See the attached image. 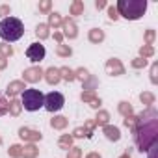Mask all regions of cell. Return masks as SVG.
Masks as SVG:
<instances>
[{"label":"cell","mask_w":158,"mask_h":158,"mask_svg":"<svg viewBox=\"0 0 158 158\" xmlns=\"http://www.w3.org/2000/svg\"><path fill=\"white\" fill-rule=\"evenodd\" d=\"M156 134H158V127H156V112L154 110H147L145 114L139 115L138 121V145L141 151H147L152 143H156Z\"/></svg>","instance_id":"cell-1"},{"label":"cell","mask_w":158,"mask_h":158,"mask_svg":"<svg viewBox=\"0 0 158 158\" xmlns=\"http://www.w3.org/2000/svg\"><path fill=\"white\" fill-rule=\"evenodd\" d=\"M115 10L125 19L136 21V19H139L145 13V10H147V0H119L117 6H115Z\"/></svg>","instance_id":"cell-2"},{"label":"cell","mask_w":158,"mask_h":158,"mask_svg":"<svg viewBox=\"0 0 158 158\" xmlns=\"http://www.w3.org/2000/svg\"><path fill=\"white\" fill-rule=\"evenodd\" d=\"M24 34V26L19 19L15 17H6L0 21V37L8 43H13L17 39H21Z\"/></svg>","instance_id":"cell-3"},{"label":"cell","mask_w":158,"mask_h":158,"mask_svg":"<svg viewBox=\"0 0 158 158\" xmlns=\"http://www.w3.org/2000/svg\"><path fill=\"white\" fill-rule=\"evenodd\" d=\"M43 99H45V95H43L39 89L30 88V89H24V91H23L21 106H23L24 110H28V112H35V110L43 108Z\"/></svg>","instance_id":"cell-4"},{"label":"cell","mask_w":158,"mask_h":158,"mask_svg":"<svg viewBox=\"0 0 158 158\" xmlns=\"http://www.w3.org/2000/svg\"><path fill=\"white\" fill-rule=\"evenodd\" d=\"M63 104H65V97L61 95V93H58V91H50L48 95H45V99H43V108H47L48 112H60L61 108H63Z\"/></svg>","instance_id":"cell-5"},{"label":"cell","mask_w":158,"mask_h":158,"mask_svg":"<svg viewBox=\"0 0 158 158\" xmlns=\"http://www.w3.org/2000/svg\"><path fill=\"white\" fill-rule=\"evenodd\" d=\"M26 58H28L30 61H34V63L41 61V60L45 58V47H43L41 43H32V45L26 48Z\"/></svg>","instance_id":"cell-6"},{"label":"cell","mask_w":158,"mask_h":158,"mask_svg":"<svg viewBox=\"0 0 158 158\" xmlns=\"http://www.w3.org/2000/svg\"><path fill=\"white\" fill-rule=\"evenodd\" d=\"M24 78H26L28 82L39 80V78H41V69H28V71L24 73Z\"/></svg>","instance_id":"cell-7"},{"label":"cell","mask_w":158,"mask_h":158,"mask_svg":"<svg viewBox=\"0 0 158 158\" xmlns=\"http://www.w3.org/2000/svg\"><path fill=\"white\" fill-rule=\"evenodd\" d=\"M63 28H65V35L67 37H74L76 35V26H74L73 21H65L63 23Z\"/></svg>","instance_id":"cell-8"},{"label":"cell","mask_w":158,"mask_h":158,"mask_svg":"<svg viewBox=\"0 0 158 158\" xmlns=\"http://www.w3.org/2000/svg\"><path fill=\"white\" fill-rule=\"evenodd\" d=\"M106 69H108L110 73H117V74H121V73H123V67H121V63H119L117 60H112V61L106 65Z\"/></svg>","instance_id":"cell-9"},{"label":"cell","mask_w":158,"mask_h":158,"mask_svg":"<svg viewBox=\"0 0 158 158\" xmlns=\"http://www.w3.org/2000/svg\"><path fill=\"white\" fill-rule=\"evenodd\" d=\"M104 132H106L108 139H114V141H117V139H119V130H117L115 127H106V128H104Z\"/></svg>","instance_id":"cell-10"},{"label":"cell","mask_w":158,"mask_h":158,"mask_svg":"<svg viewBox=\"0 0 158 158\" xmlns=\"http://www.w3.org/2000/svg\"><path fill=\"white\" fill-rule=\"evenodd\" d=\"M48 76H47V80L50 82V84H54V82H58L60 80V74H58V71L56 69H48V73H47Z\"/></svg>","instance_id":"cell-11"},{"label":"cell","mask_w":158,"mask_h":158,"mask_svg":"<svg viewBox=\"0 0 158 158\" xmlns=\"http://www.w3.org/2000/svg\"><path fill=\"white\" fill-rule=\"evenodd\" d=\"M89 39H91L93 43H97V41H102V39H104V34H102L101 30H91V34H89Z\"/></svg>","instance_id":"cell-12"},{"label":"cell","mask_w":158,"mask_h":158,"mask_svg":"<svg viewBox=\"0 0 158 158\" xmlns=\"http://www.w3.org/2000/svg\"><path fill=\"white\" fill-rule=\"evenodd\" d=\"M82 11H84V4H82V2H74V4L71 6V13H73V15H80Z\"/></svg>","instance_id":"cell-13"},{"label":"cell","mask_w":158,"mask_h":158,"mask_svg":"<svg viewBox=\"0 0 158 158\" xmlns=\"http://www.w3.org/2000/svg\"><path fill=\"white\" fill-rule=\"evenodd\" d=\"M23 88H24V86H23L21 82H13V84H11V86L8 88V93H10V95H15V93H19V91L23 89Z\"/></svg>","instance_id":"cell-14"},{"label":"cell","mask_w":158,"mask_h":158,"mask_svg":"<svg viewBox=\"0 0 158 158\" xmlns=\"http://www.w3.org/2000/svg\"><path fill=\"white\" fill-rule=\"evenodd\" d=\"M21 136L23 138H28V139H37V138H41V134H37V132H30V130H21Z\"/></svg>","instance_id":"cell-15"},{"label":"cell","mask_w":158,"mask_h":158,"mask_svg":"<svg viewBox=\"0 0 158 158\" xmlns=\"http://www.w3.org/2000/svg\"><path fill=\"white\" fill-rule=\"evenodd\" d=\"M65 125H67L65 117H56V119H52V127H56V128H63Z\"/></svg>","instance_id":"cell-16"},{"label":"cell","mask_w":158,"mask_h":158,"mask_svg":"<svg viewBox=\"0 0 158 158\" xmlns=\"http://www.w3.org/2000/svg\"><path fill=\"white\" fill-rule=\"evenodd\" d=\"M35 32H37L39 37H47V35H48V28H47V24H39Z\"/></svg>","instance_id":"cell-17"},{"label":"cell","mask_w":158,"mask_h":158,"mask_svg":"<svg viewBox=\"0 0 158 158\" xmlns=\"http://www.w3.org/2000/svg\"><path fill=\"white\" fill-rule=\"evenodd\" d=\"M50 24H52V26H60V24H61V19H60L58 13H50Z\"/></svg>","instance_id":"cell-18"},{"label":"cell","mask_w":158,"mask_h":158,"mask_svg":"<svg viewBox=\"0 0 158 158\" xmlns=\"http://www.w3.org/2000/svg\"><path fill=\"white\" fill-rule=\"evenodd\" d=\"M108 15H110V19H114V21H115V19L119 17V13H117L115 6H110V8H108Z\"/></svg>","instance_id":"cell-19"},{"label":"cell","mask_w":158,"mask_h":158,"mask_svg":"<svg viewBox=\"0 0 158 158\" xmlns=\"http://www.w3.org/2000/svg\"><path fill=\"white\" fill-rule=\"evenodd\" d=\"M0 52L4 56H8V54H11V47L10 45H0Z\"/></svg>","instance_id":"cell-20"},{"label":"cell","mask_w":158,"mask_h":158,"mask_svg":"<svg viewBox=\"0 0 158 158\" xmlns=\"http://www.w3.org/2000/svg\"><path fill=\"white\" fill-rule=\"evenodd\" d=\"M48 10H50V2H48V0L39 4V11H48Z\"/></svg>","instance_id":"cell-21"},{"label":"cell","mask_w":158,"mask_h":158,"mask_svg":"<svg viewBox=\"0 0 158 158\" xmlns=\"http://www.w3.org/2000/svg\"><path fill=\"white\" fill-rule=\"evenodd\" d=\"M151 54H152V47H149V45H147V47H143V48H141V56H151Z\"/></svg>","instance_id":"cell-22"},{"label":"cell","mask_w":158,"mask_h":158,"mask_svg":"<svg viewBox=\"0 0 158 158\" xmlns=\"http://www.w3.org/2000/svg\"><path fill=\"white\" fill-rule=\"evenodd\" d=\"M24 156H26V158H34V156H35V149H34V147H28V151L24 152Z\"/></svg>","instance_id":"cell-23"},{"label":"cell","mask_w":158,"mask_h":158,"mask_svg":"<svg viewBox=\"0 0 158 158\" xmlns=\"http://www.w3.org/2000/svg\"><path fill=\"white\" fill-rule=\"evenodd\" d=\"M147 151H151V152H149V158H156V156H154V154H156V143H152Z\"/></svg>","instance_id":"cell-24"},{"label":"cell","mask_w":158,"mask_h":158,"mask_svg":"<svg viewBox=\"0 0 158 158\" xmlns=\"http://www.w3.org/2000/svg\"><path fill=\"white\" fill-rule=\"evenodd\" d=\"M69 158H80V151H78V149H73V151L69 152Z\"/></svg>","instance_id":"cell-25"},{"label":"cell","mask_w":158,"mask_h":158,"mask_svg":"<svg viewBox=\"0 0 158 158\" xmlns=\"http://www.w3.org/2000/svg\"><path fill=\"white\" fill-rule=\"evenodd\" d=\"M8 13H10V6H2V8H0V17H4Z\"/></svg>","instance_id":"cell-26"},{"label":"cell","mask_w":158,"mask_h":158,"mask_svg":"<svg viewBox=\"0 0 158 158\" xmlns=\"http://www.w3.org/2000/svg\"><path fill=\"white\" fill-rule=\"evenodd\" d=\"M58 52H60V54H63V56H67V54H71V48H65V47H60V48H58Z\"/></svg>","instance_id":"cell-27"},{"label":"cell","mask_w":158,"mask_h":158,"mask_svg":"<svg viewBox=\"0 0 158 158\" xmlns=\"http://www.w3.org/2000/svg\"><path fill=\"white\" fill-rule=\"evenodd\" d=\"M141 101H145V102H152V95L145 93V95H141Z\"/></svg>","instance_id":"cell-28"},{"label":"cell","mask_w":158,"mask_h":158,"mask_svg":"<svg viewBox=\"0 0 158 158\" xmlns=\"http://www.w3.org/2000/svg\"><path fill=\"white\" fill-rule=\"evenodd\" d=\"M152 39H154V32H152V30H149V32H147V41H149V43H152Z\"/></svg>","instance_id":"cell-29"},{"label":"cell","mask_w":158,"mask_h":158,"mask_svg":"<svg viewBox=\"0 0 158 158\" xmlns=\"http://www.w3.org/2000/svg\"><path fill=\"white\" fill-rule=\"evenodd\" d=\"M19 149H21V147H11V151H10V152H11L13 156H17V154H21V151H19Z\"/></svg>","instance_id":"cell-30"},{"label":"cell","mask_w":158,"mask_h":158,"mask_svg":"<svg viewBox=\"0 0 158 158\" xmlns=\"http://www.w3.org/2000/svg\"><path fill=\"white\" fill-rule=\"evenodd\" d=\"M95 6L101 10V8H104V6H106V2H104V0H97V2H95Z\"/></svg>","instance_id":"cell-31"},{"label":"cell","mask_w":158,"mask_h":158,"mask_svg":"<svg viewBox=\"0 0 158 158\" xmlns=\"http://www.w3.org/2000/svg\"><path fill=\"white\" fill-rule=\"evenodd\" d=\"M13 114H19V102H13V108H11Z\"/></svg>","instance_id":"cell-32"},{"label":"cell","mask_w":158,"mask_h":158,"mask_svg":"<svg viewBox=\"0 0 158 158\" xmlns=\"http://www.w3.org/2000/svg\"><path fill=\"white\" fill-rule=\"evenodd\" d=\"M134 65H136V67H139V65H145V60H138V61H134Z\"/></svg>","instance_id":"cell-33"},{"label":"cell","mask_w":158,"mask_h":158,"mask_svg":"<svg viewBox=\"0 0 158 158\" xmlns=\"http://www.w3.org/2000/svg\"><path fill=\"white\" fill-rule=\"evenodd\" d=\"M106 119H108V115H106V114H101V119H99V121H101V123H104Z\"/></svg>","instance_id":"cell-34"},{"label":"cell","mask_w":158,"mask_h":158,"mask_svg":"<svg viewBox=\"0 0 158 158\" xmlns=\"http://www.w3.org/2000/svg\"><path fill=\"white\" fill-rule=\"evenodd\" d=\"M67 143H71V139H69V138H63V139H61V145H67Z\"/></svg>","instance_id":"cell-35"},{"label":"cell","mask_w":158,"mask_h":158,"mask_svg":"<svg viewBox=\"0 0 158 158\" xmlns=\"http://www.w3.org/2000/svg\"><path fill=\"white\" fill-rule=\"evenodd\" d=\"M88 158H101V156H99V154H89Z\"/></svg>","instance_id":"cell-36"}]
</instances>
